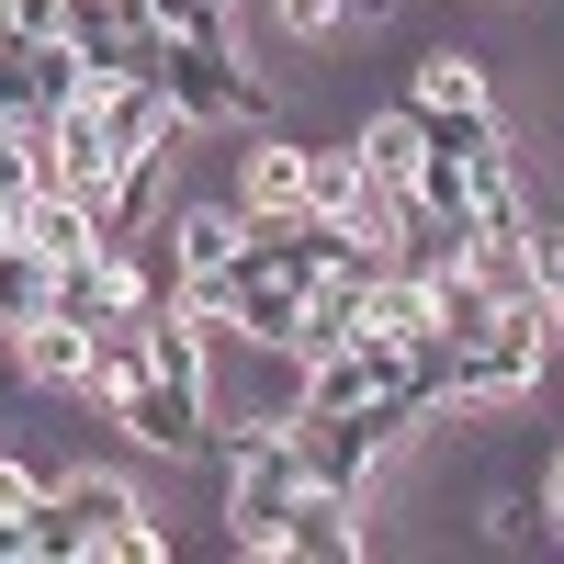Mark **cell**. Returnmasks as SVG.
<instances>
[{"instance_id":"21","label":"cell","mask_w":564,"mask_h":564,"mask_svg":"<svg viewBox=\"0 0 564 564\" xmlns=\"http://www.w3.org/2000/svg\"><path fill=\"white\" fill-rule=\"evenodd\" d=\"M542 520H553V542H564V452L542 463Z\"/></svg>"},{"instance_id":"18","label":"cell","mask_w":564,"mask_h":564,"mask_svg":"<svg viewBox=\"0 0 564 564\" xmlns=\"http://www.w3.org/2000/svg\"><path fill=\"white\" fill-rule=\"evenodd\" d=\"M271 23L294 45H327V34H339V0H271Z\"/></svg>"},{"instance_id":"15","label":"cell","mask_w":564,"mask_h":564,"mask_svg":"<svg viewBox=\"0 0 564 564\" xmlns=\"http://www.w3.org/2000/svg\"><path fill=\"white\" fill-rule=\"evenodd\" d=\"M475 531H486L497 553H531V542H553V520H542V486H497Z\"/></svg>"},{"instance_id":"13","label":"cell","mask_w":564,"mask_h":564,"mask_svg":"<svg viewBox=\"0 0 564 564\" xmlns=\"http://www.w3.org/2000/svg\"><path fill=\"white\" fill-rule=\"evenodd\" d=\"M350 148H361V170H372V181H406V170H417V148H430V124H417V102H384V113H361Z\"/></svg>"},{"instance_id":"9","label":"cell","mask_w":564,"mask_h":564,"mask_svg":"<svg viewBox=\"0 0 564 564\" xmlns=\"http://www.w3.org/2000/svg\"><path fill=\"white\" fill-rule=\"evenodd\" d=\"M282 553L361 564V497H339V486H305V497H294V520H282Z\"/></svg>"},{"instance_id":"12","label":"cell","mask_w":564,"mask_h":564,"mask_svg":"<svg viewBox=\"0 0 564 564\" xmlns=\"http://www.w3.org/2000/svg\"><path fill=\"white\" fill-rule=\"evenodd\" d=\"M12 238L45 260V271H68L90 238H102V226H90V204H68V193H23V215H12Z\"/></svg>"},{"instance_id":"6","label":"cell","mask_w":564,"mask_h":564,"mask_svg":"<svg viewBox=\"0 0 564 564\" xmlns=\"http://www.w3.org/2000/svg\"><path fill=\"white\" fill-rule=\"evenodd\" d=\"M12 372L45 384V395H79V384H90V327H68L57 305L23 316V327H12Z\"/></svg>"},{"instance_id":"10","label":"cell","mask_w":564,"mask_h":564,"mask_svg":"<svg viewBox=\"0 0 564 564\" xmlns=\"http://www.w3.org/2000/svg\"><path fill=\"white\" fill-rule=\"evenodd\" d=\"M159 215H170V148H148V159H124L113 170V193H102V238H159Z\"/></svg>"},{"instance_id":"17","label":"cell","mask_w":564,"mask_h":564,"mask_svg":"<svg viewBox=\"0 0 564 564\" xmlns=\"http://www.w3.org/2000/svg\"><path fill=\"white\" fill-rule=\"evenodd\" d=\"M34 193V124H0V204Z\"/></svg>"},{"instance_id":"19","label":"cell","mask_w":564,"mask_h":564,"mask_svg":"<svg viewBox=\"0 0 564 564\" xmlns=\"http://www.w3.org/2000/svg\"><path fill=\"white\" fill-rule=\"evenodd\" d=\"M34 497H45V475H23V463L0 452V520H34Z\"/></svg>"},{"instance_id":"2","label":"cell","mask_w":564,"mask_h":564,"mask_svg":"<svg viewBox=\"0 0 564 564\" xmlns=\"http://www.w3.org/2000/svg\"><path fill=\"white\" fill-rule=\"evenodd\" d=\"M148 79L181 102V124H260V79L238 68L226 34H159L148 45Z\"/></svg>"},{"instance_id":"14","label":"cell","mask_w":564,"mask_h":564,"mask_svg":"<svg viewBox=\"0 0 564 564\" xmlns=\"http://www.w3.org/2000/svg\"><path fill=\"white\" fill-rule=\"evenodd\" d=\"M102 90V68H90V45L79 34H57V45H34V102L57 113V102H90Z\"/></svg>"},{"instance_id":"22","label":"cell","mask_w":564,"mask_h":564,"mask_svg":"<svg viewBox=\"0 0 564 564\" xmlns=\"http://www.w3.org/2000/svg\"><path fill=\"white\" fill-rule=\"evenodd\" d=\"M12 215H23V204H0V249H12Z\"/></svg>"},{"instance_id":"7","label":"cell","mask_w":564,"mask_h":564,"mask_svg":"<svg viewBox=\"0 0 564 564\" xmlns=\"http://www.w3.org/2000/svg\"><path fill=\"white\" fill-rule=\"evenodd\" d=\"M406 102L417 113H497V90H486V57H475V45H430V57H417L406 68Z\"/></svg>"},{"instance_id":"1","label":"cell","mask_w":564,"mask_h":564,"mask_svg":"<svg viewBox=\"0 0 564 564\" xmlns=\"http://www.w3.org/2000/svg\"><path fill=\"white\" fill-rule=\"evenodd\" d=\"M34 553L68 564V553H124V564H170V531L135 508L124 475H57L34 497Z\"/></svg>"},{"instance_id":"8","label":"cell","mask_w":564,"mask_h":564,"mask_svg":"<svg viewBox=\"0 0 564 564\" xmlns=\"http://www.w3.org/2000/svg\"><path fill=\"white\" fill-rule=\"evenodd\" d=\"M238 215H305V135H249Z\"/></svg>"},{"instance_id":"3","label":"cell","mask_w":564,"mask_h":564,"mask_svg":"<svg viewBox=\"0 0 564 564\" xmlns=\"http://www.w3.org/2000/svg\"><path fill=\"white\" fill-rule=\"evenodd\" d=\"M113 430H124V441H148V452H215V406H204V384L135 372V384L113 395Z\"/></svg>"},{"instance_id":"4","label":"cell","mask_w":564,"mask_h":564,"mask_svg":"<svg viewBox=\"0 0 564 564\" xmlns=\"http://www.w3.org/2000/svg\"><path fill=\"white\" fill-rule=\"evenodd\" d=\"M90 124L113 135V159H148V148H181V102L148 79V68H124V79H102L90 90Z\"/></svg>"},{"instance_id":"16","label":"cell","mask_w":564,"mask_h":564,"mask_svg":"<svg viewBox=\"0 0 564 564\" xmlns=\"http://www.w3.org/2000/svg\"><path fill=\"white\" fill-rule=\"evenodd\" d=\"M79 23V0H0V34H23V45H57Z\"/></svg>"},{"instance_id":"20","label":"cell","mask_w":564,"mask_h":564,"mask_svg":"<svg viewBox=\"0 0 564 564\" xmlns=\"http://www.w3.org/2000/svg\"><path fill=\"white\" fill-rule=\"evenodd\" d=\"M406 0H339V34H372V23H395Z\"/></svg>"},{"instance_id":"11","label":"cell","mask_w":564,"mask_h":564,"mask_svg":"<svg viewBox=\"0 0 564 564\" xmlns=\"http://www.w3.org/2000/svg\"><path fill=\"white\" fill-rule=\"evenodd\" d=\"M361 327L372 339H406V350H430L441 339V294L417 271H372V294H361Z\"/></svg>"},{"instance_id":"5","label":"cell","mask_w":564,"mask_h":564,"mask_svg":"<svg viewBox=\"0 0 564 564\" xmlns=\"http://www.w3.org/2000/svg\"><path fill=\"white\" fill-rule=\"evenodd\" d=\"M159 249L181 260V282H215L226 260L249 249V215H238V204H170V215H159Z\"/></svg>"}]
</instances>
